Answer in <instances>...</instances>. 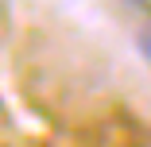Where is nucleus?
<instances>
[{"instance_id":"obj_1","label":"nucleus","mask_w":151,"mask_h":147,"mask_svg":"<svg viewBox=\"0 0 151 147\" xmlns=\"http://www.w3.org/2000/svg\"><path fill=\"white\" fill-rule=\"evenodd\" d=\"M136 50H139V58L147 62V70H151V19H143L136 27Z\"/></svg>"}]
</instances>
